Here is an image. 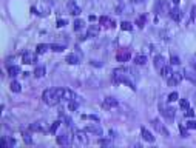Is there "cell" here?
Instances as JSON below:
<instances>
[{"mask_svg":"<svg viewBox=\"0 0 196 148\" xmlns=\"http://www.w3.org/2000/svg\"><path fill=\"white\" fill-rule=\"evenodd\" d=\"M62 91H64V88H48L43 91L42 100L50 107H56L59 104V100L62 99Z\"/></svg>","mask_w":196,"mask_h":148,"instance_id":"6da1fadb","label":"cell"},{"mask_svg":"<svg viewBox=\"0 0 196 148\" xmlns=\"http://www.w3.org/2000/svg\"><path fill=\"white\" fill-rule=\"evenodd\" d=\"M151 125H153V128L156 130V131H158L159 134H162L164 137H168V136H170V133H168V130L165 128V125L161 122V120L153 119V120H151Z\"/></svg>","mask_w":196,"mask_h":148,"instance_id":"7a4b0ae2","label":"cell"},{"mask_svg":"<svg viewBox=\"0 0 196 148\" xmlns=\"http://www.w3.org/2000/svg\"><path fill=\"white\" fill-rule=\"evenodd\" d=\"M73 139H74V134L73 133H65V134H60V136H57V144L59 145H62V147H68V145H71L73 144Z\"/></svg>","mask_w":196,"mask_h":148,"instance_id":"3957f363","label":"cell"},{"mask_svg":"<svg viewBox=\"0 0 196 148\" xmlns=\"http://www.w3.org/2000/svg\"><path fill=\"white\" fill-rule=\"evenodd\" d=\"M156 11L159 13V16H170V6L165 0H159L156 3Z\"/></svg>","mask_w":196,"mask_h":148,"instance_id":"277c9868","label":"cell"},{"mask_svg":"<svg viewBox=\"0 0 196 148\" xmlns=\"http://www.w3.org/2000/svg\"><path fill=\"white\" fill-rule=\"evenodd\" d=\"M159 110H161V114H162L167 120H173V119H175V110H173V108L159 105Z\"/></svg>","mask_w":196,"mask_h":148,"instance_id":"5b68a950","label":"cell"},{"mask_svg":"<svg viewBox=\"0 0 196 148\" xmlns=\"http://www.w3.org/2000/svg\"><path fill=\"white\" fill-rule=\"evenodd\" d=\"M184 73H173L170 77H168V87H176L178 83L182 80Z\"/></svg>","mask_w":196,"mask_h":148,"instance_id":"8992f818","label":"cell"},{"mask_svg":"<svg viewBox=\"0 0 196 148\" xmlns=\"http://www.w3.org/2000/svg\"><path fill=\"white\" fill-rule=\"evenodd\" d=\"M76 99H79V97L76 96V92H74V91L64 88V91H62V100H68V102H71V100H76Z\"/></svg>","mask_w":196,"mask_h":148,"instance_id":"52a82bcc","label":"cell"},{"mask_svg":"<svg viewBox=\"0 0 196 148\" xmlns=\"http://www.w3.org/2000/svg\"><path fill=\"white\" fill-rule=\"evenodd\" d=\"M131 57V53L127 50V48H124V50H121L119 53H118V56H116V59H118L119 62H127L128 59Z\"/></svg>","mask_w":196,"mask_h":148,"instance_id":"ba28073f","label":"cell"},{"mask_svg":"<svg viewBox=\"0 0 196 148\" xmlns=\"http://www.w3.org/2000/svg\"><path fill=\"white\" fill-rule=\"evenodd\" d=\"M22 62L26 63V65H31L33 62H36V57H34V54L31 51H25L22 54Z\"/></svg>","mask_w":196,"mask_h":148,"instance_id":"9c48e42d","label":"cell"},{"mask_svg":"<svg viewBox=\"0 0 196 148\" xmlns=\"http://www.w3.org/2000/svg\"><path fill=\"white\" fill-rule=\"evenodd\" d=\"M118 105H119V102L116 100L114 97H107L104 100V104H102L104 108H114V107H118Z\"/></svg>","mask_w":196,"mask_h":148,"instance_id":"30bf717a","label":"cell"},{"mask_svg":"<svg viewBox=\"0 0 196 148\" xmlns=\"http://www.w3.org/2000/svg\"><path fill=\"white\" fill-rule=\"evenodd\" d=\"M30 130L31 131H47V127L45 122H34L30 125Z\"/></svg>","mask_w":196,"mask_h":148,"instance_id":"8fae6325","label":"cell"},{"mask_svg":"<svg viewBox=\"0 0 196 148\" xmlns=\"http://www.w3.org/2000/svg\"><path fill=\"white\" fill-rule=\"evenodd\" d=\"M184 77L189 79L190 82H195V83H196V70H190V68L184 70Z\"/></svg>","mask_w":196,"mask_h":148,"instance_id":"7c38bea8","label":"cell"},{"mask_svg":"<svg viewBox=\"0 0 196 148\" xmlns=\"http://www.w3.org/2000/svg\"><path fill=\"white\" fill-rule=\"evenodd\" d=\"M68 9H70V13L73 14V16H79V14L82 13V9L79 8V6L73 2V0H71V2H68Z\"/></svg>","mask_w":196,"mask_h":148,"instance_id":"4fadbf2b","label":"cell"},{"mask_svg":"<svg viewBox=\"0 0 196 148\" xmlns=\"http://www.w3.org/2000/svg\"><path fill=\"white\" fill-rule=\"evenodd\" d=\"M141 134H142V137H144V139H145V141H147V142H151V144H153V142H155V136H153V134H151V133L148 131V130H145V128H142V130H141Z\"/></svg>","mask_w":196,"mask_h":148,"instance_id":"5bb4252c","label":"cell"},{"mask_svg":"<svg viewBox=\"0 0 196 148\" xmlns=\"http://www.w3.org/2000/svg\"><path fill=\"white\" fill-rule=\"evenodd\" d=\"M85 131H87V133H93V134H96V136H102V130H101V127H96V125L87 127V128H85Z\"/></svg>","mask_w":196,"mask_h":148,"instance_id":"9a60e30c","label":"cell"},{"mask_svg":"<svg viewBox=\"0 0 196 148\" xmlns=\"http://www.w3.org/2000/svg\"><path fill=\"white\" fill-rule=\"evenodd\" d=\"M20 73H22L20 67H16V65H11V67H8V74H10L11 77H16V76H19Z\"/></svg>","mask_w":196,"mask_h":148,"instance_id":"2e32d148","label":"cell"},{"mask_svg":"<svg viewBox=\"0 0 196 148\" xmlns=\"http://www.w3.org/2000/svg\"><path fill=\"white\" fill-rule=\"evenodd\" d=\"M101 31V28L97 26V25H91L90 28H88V33H87V37H96L97 34H99Z\"/></svg>","mask_w":196,"mask_h":148,"instance_id":"e0dca14e","label":"cell"},{"mask_svg":"<svg viewBox=\"0 0 196 148\" xmlns=\"http://www.w3.org/2000/svg\"><path fill=\"white\" fill-rule=\"evenodd\" d=\"M79 62H81V56L79 54H70L67 57V63H70V65H77Z\"/></svg>","mask_w":196,"mask_h":148,"instance_id":"ac0fdd59","label":"cell"},{"mask_svg":"<svg viewBox=\"0 0 196 148\" xmlns=\"http://www.w3.org/2000/svg\"><path fill=\"white\" fill-rule=\"evenodd\" d=\"M173 74V70H172V67L170 65H164L162 67V70H161V76L162 77H165V79H168Z\"/></svg>","mask_w":196,"mask_h":148,"instance_id":"d6986e66","label":"cell"},{"mask_svg":"<svg viewBox=\"0 0 196 148\" xmlns=\"http://www.w3.org/2000/svg\"><path fill=\"white\" fill-rule=\"evenodd\" d=\"M164 65H165V59L162 57V56H156L155 57V68L156 70H162Z\"/></svg>","mask_w":196,"mask_h":148,"instance_id":"ffe728a7","label":"cell"},{"mask_svg":"<svg viewBox=\"0 0 196 148\" xmlns=\"http://www.w3.org/2000/svg\"><path fill=\"white\" fill-rule=\"evenodd\" d=\"M170 17L173 18L175 22H179V20H181V11L175 6L173 9H170Z\"/></svg>","mask_w":196,"mask_h":148,"instance_id":"44dd1931","label":"cell"},{"mask_svg":"<svg viewBox=\"0 0 196 148\" xmlns=\"http://www.w3.org/2000/svg\"><path fill=\"white\" fill-rule=\"evenodd\" d=\"M99 23H101L102 26H107V28H108V26H114L113 22H111V18H110L108 16H102V17L99 18Z\"/></svg>","mask_w":196,"mask_h":148,"instance_id":"7402d4cb","label":"cell"},{"mask_svg":"<svg viewBox=\"0 0 196 148\" xmlns=\"http://www.w3.org/2000/svg\"><path fill=\"white\" fill-rule=\"evenodd\" d=\"M135 62H136V65H145V63H147V56L138 54L136 57H135Z\"/></svg>","mask_w":196,"mask_h":148,"instance_id":"603a6c76","label":"cell"},{"mask_svg":"<svg viewBox=\"0 0 196 148\" xmlns=\"http://www.w3.org/2000/svg\"><path fill=\"white\" fill-rule=\"evenodd\" d=\"M50 48H51V45H47V43H40V45H37V54H43V53H47Z\"/></svg>","mask_w":196,"mask_h":148,"instance_id":"cb8c5ba5","label":"cell"},{"mask_svg":"<svg viewBox=\"0 0 196 148\" xmlns=\"http://www.w3.org/2000/svg\"><path fill=\"white\" fill-rule=\"evenodd\" d=\"M45 76V67H37L34 70V77H43Z\"/></svg>","mask_w":196,"mask_h":148,"instance_id":"d4e9b609","label":"cell"},{"mask_svg":"<svg viewBox=\"0 0 196 148\" xmlns=\"http://www.w3.org/2000/svg\"><path fill=\"white\" fill-rule=\"evenodd\" d=\"M85 133H87V131H77V133H76V136H77V139H79V142H81V144H87V136H85Z\"/></svg>","mask_w":196,"mask_h":148,"instance_id":"484cf974","label":"cell"},{"mask_svg":"<svg viewBox=\"0 0 196 148\" xmlns=\"http://www.w3.org/2000/svg\"><path fill=\"white\" fill-rule=\"evenodd\" d=\"M11 91H14V92H20V91H22V85H20L19 82H16V80H14V82L11 83Z\"/></svg>","mask_w":196,"mask_h":148,"instance_id":"4316f807","label":"cell"},{"mask_svg":"<svg viewBox=\"0 0 196 148\" xmlns=\"http://www.w3.org/2000/svg\"><path fill=\"white\" fill-rule=\"evenodd\" d=\"M51 50L54 51V53H62L65 50V45H57V43H54V45H51Z\"/></svg>","mask_w":196,"mask_h":148,"instance_id":"83f0119b","label":"cell"},{"mask_svg":"<svg viewBox=\"0 0 196 148\" xmlns=\"http://www.w3.org/2000/svg\"><path fill=\"white\" fill-rule=\"evenodd\" d=\"M121 30H124V31H131V30H133V25H131L130 22H122V23H121Z\"/></svg>","mask_w":196,"mask_h":148,"instance_id":"f1b7e54d","label":"cell"},{"mask_svg":"<svg viewBox=\"0 0 196 148\" xmlns=\"http://www.w3.org/2000/svg\"><path fill=\"white\" fill-rule=\"evenodd\" d=\"M84 28V20H81V18H77V20L74 22V30L76 31H81Z\"/></svg>","mask_w":196,"mask_h":148,"instance_id":"f546056e","label":"cell"},{"mask_svg":"<svg viewBox=\"0 0 196 148\" xmlns=\"http://www.w3.org/2000/svg\"><path fill=\"white\" fill-rule=\"evenodd\" d=\"M77 105H79V99H76V100H71L70 104H68V108H70V111H74V110L77 108Z\"/></svg>","mask_w":196,"mask_h":148,"instance_id":"4dcf8cb0","label":"cell"},{"mask_svg":"<svg viewBox=\"0 0 196 148\" xmlns=\"http://www.w3.org/2000/svg\"><path fill=\"white\" fill-rule=\"evenodd\" d=\"M59 125H60V120H56V122H54V124L51 125V128H50V133H51V134H54V133L57 131Z\"/></svg>","mask_w":196,"mask_h":148,"instance_id":"1f68e13d","label":"cell"},{"mask_svg":"<svg viewBox=\"0 0 196 148\" xmlns=\"http://www.w3.org/2000/svg\"><path fill=\"white\" fill-rule=\"evenodd\" d=\"M185 127L189 130H196V120H189V122L185 124Z\"/></svg>","mask_w":196,"mask_h":148,"instance_id":"d6a6232c","label":"cell"},{"mask_svg":"<svg viewBox=\"0 0 196 148\" xmlns=\"http://www.w3.org/2000/svg\"><path fill=\"white\" fill-rule=\"evenodd\" d=\"M144 23H145V16H142V17H139L138 20H136V25L139 26V28H144Z\"/></svg>","mask_w":196,"mask_h":148,"instance_id":"836d02e7","label":"cell"},{"mask_svg":"<svg viewBox=\"0 0 196 148\" xmlns=\"http://www.w3.org/2000/svg\"><path fill=\"white\" fill-rule=\"evenodd\" d=\"M178 99H179V94H178L176 91H173L172 94L168 96V100H170V102H175V100H178Z\"/></svg>","mask_w":196,"mask_h":148,"instance_id":"e575fe53","label":"cell"},{"mask_svg":"<svg viewBox=\"0 0 196 148\" xmlns=\"http://www.w3.org/2000/svg\"><path fill=\"white\" fill-rule=\"evenodd\" d=\"M179 105H181L182 110H189V100H187V99H182V100L179 102Z\"/></svg>","mask_w":196,"mask_h":148,"instance_id":"d590c367","label":"cell"},{"mask_svg":"<svg viewBox=\"0 0 196 148\" xmlns=\"http://www.w3.org/2000/svg\"><path fill=\"white\" fill-rule=\"evenodd\" d=\"M179 131H181L182 137H189V133H187V127H182V125H179Z\"/></svg>","mask_w":196,"mask_h":148,"instance_id":"8d00e7d4","label":"cell"},{"mask_svg":"<svg viewBox=\"0 0 196 148\" xmlns=\"http://www.w3.org/2000/svg\"><path fill=\"white\" fill-rule=\"evenodd\" d=\"M179 63H181L179 57H176V56H173V57H170V65H179Z\"/></svg>","mask_w":196,"mask_h":148,"instance_id":"74e56055","label":"cell"},{"mask_svg":"<svg viewBox=\"0 0 196 148\" xmlns=\"http://www.w3.org/2000/svg\"><path fill=\"white\" fill-rule=\"evenodd\" d=\"M99 144H101L102 147H108V145H111V141H110V139H101Z\"/></svg>","mask_w":196,"mask_h":148,"instance_id":"f35d334b","label":"cell"},{"mask_svg":"<svg viewBox=\"0 0 196 148\" xmlns=\"http://www.w3.org/2000/svg\"><path fill=\"white\" fill-rule=\"evenodd\" d=\"M82 119H91V120H96V122H99V117L97 116H87V114H82Z\"/></svg>","mask_w":196,"mask_h":148,"instance_id":"ab89813d","label":"cell"},{"mask_svg":"<svg viewBox=\"0 0 196 148\" xmlns=\"http://www.w3.org/2000/svg\"><path fill=\"white\" fill-rule=\"evenodd\" d=\"M23 139H25V142H26V144H33V139L30 137L28 133H23Z\"/></svg>","mask_w":196,"mask_h":148,"instance_id":"60d3db41","label":"cell"},{"mask_svg":"<svg viewBox=\"0 0 196 148\" xmlns=\"http://www.w3.org/2000/svg\"><path fill=\"white\" fill-rule=\"evenodd\" d=\"M185 116H187V117H195V110L189 108V110L185 111Z\"/></svg>","mask_w":196,"mask_h":148,"instance_id":"b9f144b4","label":"cell"},{"mask_svg":"<svg viewBox=\"0 0 196 148\" xmlns=\"http://www.w3.org/2000/svg\"><path fill=\"white\" fill-rule=\"evenodd\" d=\"M65 25H67L65 18H60V20H57V28H62V26H65Z\"/></svg>","mask_w":196,"mask_h":148,"instance_id":"7bdbcfd3","label":"cell"},{"mask_svg":"<svg viewBox=\"0 0 196 148\" xmlns=\"http://www.w3.org/2000/svg\"><path fill=\"white\" fill-rule=\"evenodd\" d=\"M192 16H193V17L196 16V6H193V8H192Z\"/></svg>","mask_w":196,"mask_h":148,"instance_id":"ee69618b","label":"cell"},{"mask_svg":"<svg viewBox=\"0 0 196 148\" xmlns=\"http://www.w3.org/2000/svg\"><path fill=\"white\" fill-rule=\"evenodd\" d=\"M130 2H131V3H141L142 0H130Z\"/></svg>","mask_w":196,"mask_h":148,"instance_id":"f6af8a7d","label":"cell"},{"mask_svg":"<svg viewBox=\"0 0 196 148\" xmlns=\"http://www.w3.org/2000/svg\"><path fill=\"white\" fill-rule=\"evenodd\" d=\"M172 2H173L175 5H179V2H181V0H172Z\"/></svg>","mask_w":196,"mask_h":148,"instance_id":"bcb514c9","label":"cell"},{"mask_svg":"<svg viewBox=\"0 0 196 148\" xmlns=\"http://www.w3.org/2000/svg\"><path fill=\"white\" fill-rule=\"evenodd\" d=\"M192 65H193V68L196 70V60H193V62H192Z\"/></svg>","mask_w":196,"mask_h":148,"instance_id":"7dc6e473","label":"cell"}]
</instances>
